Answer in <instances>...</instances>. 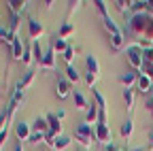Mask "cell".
<instances>
[{
  "label": "cell",
  "mask_w": 153,
  "mask_h": 151,
  "mask_svg": "<svg viewBox=\"0 0 153 151\" xmlns=\"http://www.w3.org/2000/svg\"><path fill=\"white\" fill-rule=\"evenodd\" d=\"M151 85H153V81H151V77H149V74H145V72H138V81H136V87H138V91L147 94V91H151Z\"/></svg>",
  "instance_id": "obj_10"
},
{
  "label": "cell",
  "mask_w": 153,
  "mask_h": 151,
  "mask_svg": "<svg viewBox=\"0 0 153 151\" xmlns=\"http://www.w3.org/2000/svg\"><path fill=\"white\" fill-rule=\"evenodd\" d=\"M94 130H96V141H98V143H102L104 147L113 143L111 128H108V123H106V113H100V117H98V121H96Z\"/></svg>",
  "instance_id": "obj_2"
},
{
  "label": "cell",
  "mask_w": 153,
  "mask_h": 151,
  "mask_svg": "<svg viewBox=\"0 0 153 151\" xmlns=\"http://www.w3.org/2000/svg\"><path fill=\"white\" fill-rule=\"evenodd\" d=\"M74 138L79 141L83 147H91V138L96 141V130L91 128V123H87V121H81L79 126L74 128Z\"/></svg>",
  "instance_id": "obj_3"
},
{
  "label": "cell",
  "mask_w": 153,
  "mask_h": 151,
  "mask_svg": "<svg viewBox=\"0 0 153 151\" xmlns=\"http://www.w3.org/2000/svg\"><path fill=\"white\" fill-rule=\"evenodd\" d=\"M11 49H13V58H15L17 62H24V53H26V47H24V43H22V39H19V36H15V39H13V43H11Z\"/></svg>",
  "instance_id": "obj_9"
},
{
  "label": "cell",
  "mask_w": 153,
  "mask_h": 151,
  "mask_svg": "<svg viewBox=\"0 0 153 151\" xmlns=\"http://www.w3.org/2000/svg\"><path fill=\"white\" fill-rule=\"evenodd\" d=\"M151 151H153V145H151Z\"/></svg>",
  "instance_id": "obj_37"
},
{
  "label": "cell",
  "mask_w": 153,
  "mask_h": 151,
  "mask_svg": "<svg viewBox=\"0 0 153 151\" xmlns=\"http://www.w3.org/2000/svg\"><path fill=\"white\" fill-rule=\"evenodd\" d=\"M85 66H87V85L89 87H94V83L98 81V77H100V66H98V60L94 58V55H87L85 58Z\"/></svg>",
  "instance_id": "obj_4"
},
{
  "label": "cell",
  "mask_w": 153,
  "mask_h": 151,
  "mask_svg": "<svg viewBox=\"0 0 153 151\" xmlns=\"http://www.w3.org/2000/svg\"><path fill=\"white\" fill-rule=\"evenodd\" d=\"M62 55H64V60H66V64L70 66V64H72V58H74V47H68V49H66V51H64Z\"/></svg>",
  "instance_id": "obj_27"
},
{
  "label": "cell",
  "mask_w": 153,
  "mask_h": 151,
  "mask_svg": "<svg viewBox=\"0 0 153 151\" xmlns=\"http://www.w3.org/2000/svg\"><path fill=\"white\" fill-rule=\"evenodd\" d=\"M34 77H36V72H34V70H28V72H26V77H22V79H19L15 87H19V89H28V87L32 85Z\"/></svg>",
  "instance_id": "obj_15"
},
{
  "label": "cell",
  "mask_w": 153,
  "mask_h": 151,
  "mask_svg": "<svg viewBox=\"0 0 153 151\" xmlns=\"http://www.w3.org/2000/svg\"><path fill=\"white\" fill-rule=\"evenodd\" d=\"M41 70H55V51L49 47L43 55V62H41Z\"/></svg>",
  "instance_id": "obj_8"
},
{
  "label": "cell",
  "mask_w": 153,
  "mask_h": 151,
  "mask_svg": "<svg viewBox=\"0 0 153 151\" xmlns=\"http://www.w3.org/2000/svg\"><path fill=\"white\" fill-rule=\"evenodd\" d=\"M91 94H94V100H96V104H98L100 113H104V111H106V100H104V96H102L96 87H91Z\"/></svg>",
  "instance_id": "obj_22"
},
{
  "label": "cell",
  "mask_w": 153,
  "mask_h": 151,
  "mask_svg": "<svg viewBox=\"0 0 153 151\" xmlns=\"http://www.w3.org/2000/svg\"><path fill=\"white\" fill-rule=\"evenodd\" d=\"M66 79H68L70 83H76V81H79V79H81V74H79V72H76V68H74L72 64H70V66L66 68Z\"/></svg>",
  "instance_id": "obj_25"
},
{
  "label": "cell",
  "mask_w": 153,
  "mask_h": 151,
  "mask_svg": "<svg viewBox=\"0 0 153 151\" xmlns=\"http://www.w3.org/2000/svg\"><path fill=\"white\" fill-rule=\"evenodd\" d=\"M72 96H74V106L79 109V111H87V109H89V102L85 100V96H83L79 89H74V91H72Z\"/></svg>",
  "instance_id": "obj_13"
},
{
  "label": "cell",
  "mask_w": 153,
  "mask_h": 151,
  "mask_svg": "<svg viewBox=\"0 0 153 151\" xmlns=\"http://www.w3.org/2000/svg\"><path fill=\"white\" fill-rule=\"evenodd\" d=\"M51 147H53L55 151H64V149L70 147V138H68V136H57V138L51 143Z\"/></svg>",
  "instance_id": "obj_17"
},
{
  "label": "cell",
  "mask_w": 153,
  "mask_h": 151,
  "mask_svg": "<svg viewBox=\"0 0 153 151\" xmlns=\"http://www.w3.org/2000/svg\"><path fill=\"white\" fill-rule=\"evenodd\" d=\"M132 151H143V149H132Z\"/></svg>",
  "instance_id": "obj_36"
},
{
  "label": "cell",
  "mask_w": 153,
  "mask_h": 151,
  "mask_svg": "<svg viewBox=\"0 0 153 151\" xmlns=\"http://www.w3.org/2000/svg\"><path fill=\"white\" fill-rule=\"evenodd\" d=\"M9 138V126L4 128V130H0V147H2L4 145V141Z\"/></svg>",
  "instance_id": "obj_31"
},
{
  "label": "cell",
  "mask_w": 153,
  "mask_h": 151,
  "mask_svg": "<svg viewBox=\"0 0 153 151\" xmlns=\"http://www.w3.org/2000/svg\"><path fill=\"white\" fill-rule=\"evenodd\" d=\"M104 151H119V147L115 145V143H111V145H106V147H104Z\"/></svg>",
  "instance_id": "obj_32"
},
{
  "label": "cell",
  "mask_w": 153,
  "mask_h": 151,
  "mask_svg": "<svg viewBox=\"0 0 153 151\" xmlns=\"http://www.w3.org/2000/svg\"><path fill=\"white\" fill-rule=\"evenodd\" d=\"M47 134H41V132H32V136H30V143H38V141H45Z\"/></svg>",
  "instance_id": "obj_29"
},
{
  "label": "cell",
  "mask_w": 153,
  "mask_h": 151,
  "mask_svg": "<svg viewBox=\"0 0 153 151\" xmlns=\"http://www.w3.org/2000/svg\"><path fill=\"white\" fill-rule=\"evenodd\" d=\"M32 132H41V134H49V121H47V117H45V119H41V117H38V119L34 121V126H32Z\"/></svg>",
  "instance_id": "obj_16"
},
{
  "label": "cell",
  "mask_w": 153,
  "mask_h": 151,
  "mask_svg": "<svg viewBox=\"0 0 153 151\" xmlns=\"http://www.w3.org/2000/svg\"><path fill=\"white\" fill-rule=\"evenodd\" d=\"M7 4H9V9H11L13 15H19V13L26 11V4L28 2H24V0H11V2H7Z\"/></svg>",
  "instance_id": "obj_18"
},
{
  "label": "cell",
  "mask_w": 153,
  "mask_h": 151,
  "mask_svg": "<svg viewBox=\"0 0 153 151\" xmlns=\"http://www.w3.org/2000/svg\"><path fill=\"white\" fill-rule=\"evenodd\" d=\"M123 39H126L123 34H117V36H111V47H113V49H117V51H119V49H123V43H126Z\"/></svg>",
  "instance_id": "obj_26"
},
{
  "label": "cell",
  "mask_w": 153,
  "mask_h": 151,
  "mask_svg": "<svg viewBox=\"0 0 153 151\" xmlns=\"http://www.w3.org/2000/svg\"><path fill=\"white\" fill-rule=\"evenodd\" d=\"M119 81H121V83L126 85V89H128V87H132L134 83L138 81V72H136V70H130V72L121 74V77H119Z\"/></svg>",
  "instance_id": "obj_12"
},
{
  "label": "cell",
  "mask_w": 153,
  "mask_h": 151,
  "mask_svg": "<svg viewBox=\"0 0 153 151\" xmlns=\"http://www.w3.org/2000/svg\"><path fill=\"white\" fill-rule=\"evenodd\" d=\"M70 34H74V26H72L70 22H64V24H62V28H60V32H57V36L66 41Z\"/></svg>",
  "instance_id": "obj_21"
},
{
  "label": "cell",
  "mask_w": 153,
  "mask_h": 151,
  "mask_svg": "<svg viewBox=\"0 0 153 151\" xmlns=\"http://www.w3.org/2000/svg\"><path fill=\"white\" fill-rule=\"evenodd\" d=\"M68 47H70V45H68V43H66L64 39H60L57 34H55L53 39H51V49H53V51H57V53H64V51H66Z\"/></svg>",
  "instance_id": "obj_14"
},
{
  "label": "cell",
  "mask_w": 153,
  "mask_h": 151,
  "mask_svg": "<svg viewBox=\"0 0 153 151\" xmlns=\"http://www.w3.org/2000/svg\"><path fill=\"white\" fill-rule=\"evenodd\" d=\"M32 55H34V60L38 62V66H41V62H43V51H41V45H38V41H32Z\"/></svg>",
  "instance_id": "obj_24"
},
{
  "label": "cell",
  "mask_w": 153,
  "mask_h": 151,
  "mask_svg": "<svg viewBox=\"0 0 153 151\" xmlns=\"http://www.w3.org/2000/svg\"><path fill=\"white\" fill-rule=\"evenodd\" d=\"M70 81L66 79V77H60V79H57V83H55V94H57V98H68L70 96Z\"/></svg>",
  "instance_id": "obj_7"
},
{
  "label": "cell",
  "mask_w": 153,
  "mask_h": 151,
  "mask_svg": "<svg viewBox=\"0 0 153 151\" xmlns=\"http://www.w3.org/2000/svg\"><path fill=\"white\" fill-rule=\"evenodd\" d=\"M13 151H24V143H19V141H17L15 147H13Z\"/></svg>",
  "instance_id": "obj_33"
},
{
  "label": "cell",
  "mask_w": 153,
  "mask_h": 151,
  "mask_svg": "<svg viewBox=\"0 0 153 151\" xmlns=\"http://www.w3.org/2000/svg\"><path fill=\"white\" fill-rule=\"evenodd\" d=\"M149 106H151V109H153V98H151V102H149Z\"/></svg>",
  "instance_id": "obj_35"
},
{
  "label": "cell",
  "mask_w": 153,
  "mask_h": 151,
  "mask_svg": "<svg viewBox=\"0 0 153 151\" xmlns=\"http://www.w3.org/2000/svg\"><path fill=\"white\" fill-rule=\"evenodd\" d=\"M126 58H128V62H130V66H132L134 70L140 72L143 66H145V60H143V45H140V43L128 45V47H126Z\"/></svg>",
  "instance_id": "obj_1"
},
{
  "label": "cell",
  "mask_w": 153,
  "mask_h": 151,
  "mask_svg": "<svg viewBox=\"0 0 153 151\" xmlns=\"http://www.w3.org/2000/svg\"><path fill=\"white\" fill-rule=\"evenodd\" d=\"M15 136H17V141H19V143L30 141V136H32V126H30V123H26V121H19V123L15 126Z\"/></svg>",
  "instance_id": "obj_5"
},
{
  "label": "cell",
  "mask_w": 153,
  "mask_h": 151,
  "mask_svg": "<svg viewBox=\"0 0 153 151\" xmlns=\"http://www.w3.org/2000/svg\"><path fill=\"white\" fill-rule=\"evenodd\" d=\"M149 141L153 143V128H151V132H149Z\"/></svg>",
  "instance_id": "obj_34"
},
{
  "label": "cell",
  "mask_w": 153,
  "mask_h": 151,
  "mask_svg": "<svg viewBox=\"0 0 153 151\" xmlns=\"http://www.w3.org/2000/svg\"><path fill=\"white\" fill-rule=\"evenodd\" d=\"M98 117H100V109H98V104H96V102H91L89 109L85 111V121H87V123H94V121H98Z\"/></svg>",
  "instance_id": "obj_11"
},
{
  "label": "cell",
  "mask_w": 153,
  "mask_h": 151,
  "mask_svg": "<svg viewBox=\"0 0 153 151\" xmlns=\"http://www.w3.org/2000/svg\"><path fill=\"white\" fill-rule=\"evenodd\" d=\"M43 32H45V26L38 22V19L30 17V19H28V34H30V39L32 41H38V36H41Z\"/></svg>",
  "instance_id": "obj_6"
},
{
  "label": "cell",
  "mask_w": 153,
  "mask_h": 151,
  "mask_svg": "<svg viewBox=\"0 0 153 151\" xmlns=\"http://www.w3.org/2000/svg\"><path fill=\"white\" fill-rule=\"evenodd\" d=\"M132 132H134V123H132V119H126V121L121 123V128H119V134L128 141V138L132 136Z\"/></svg>",
  "instance_id": "obj_19"
},
{
  "label": "cell",
  "mask_w": 153,
  "mask_h": 151,
  "mask_svg": "<svg viewBox=\"0 0 153 151\" xmlns=\"http://www.w3.org/2000/svg\"><path fill=\"white\" fill-rule=\"evenodd\" d=\"M119 151H121V149H119Z\"/></svg>",
  "instance_id": "obj_38"
},
{
  "label": "cell",
  "mask_w": 153,
  "mask_h": 151,
  "mask_svg": "<svg viewBox=\"0 0 153 151\" xmlns=\"http://www.w3.org/2000/svg\"><path fill=\"white\" fill-rule=\"evenodd\" d=\"M94 4H96V9H98V11L102 13V17H104V15H108V11H106V4L102 2V0H96Z\"/></svg>",
  "instance_id": "obj_30"
},
{
  "label": "cell",
  "mask_w": 153,
  "mask_h": 151,
  "mask_svg": "<svg viewBox=\"0 0 153 151\" xmlns=\"http://www.w3.org/2000/svg\"><path fill=\"white\" fill-rule=\"evenodd\" d=\"M123 100H126V109L132 111V109H134V87L123 89Z\"/></svg>",
  "instance_id": "obj_23"
},
{
  "label": "cell",
  "mask_w": 153,
  "mask_h": 151,
  "mask_svg": "<svg viewBox=\"0 0 153 151\" xmlns=\"http://www.w3.org/2000/svg\"><path fill=\"white\" fill-rule=\"evenodd\" d=\"M104 28L111 32V36H117V34H121V30L117 28V24H115V22L111 19V15H104Z\"/></svg>",
  "instance_id": "obj_20"
},
{
  "label": "cell",
  "mask_w": 153,
  "mask_h": 151,
  "mask_svg": "<svg viewBox=\"0 0 153 151\" xmlns=\"http://www.w3.org/2000/svg\"><path fill=\"white\" fill-rule=\"evenodd\" d=\"M115 7H117L121 13H126V11H130V7H132V2H123V0H117L115 2Z\"/></svg>",
  "instance_id": "obj_28"
}]
</instances>
